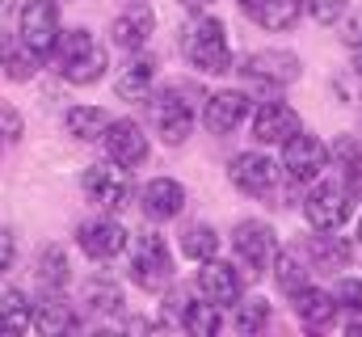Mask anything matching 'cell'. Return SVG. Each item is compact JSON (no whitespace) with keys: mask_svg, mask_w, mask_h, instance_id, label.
I'll use <instances>...</instances> for the list:
<instances>
[{"mask_svg":"<svg viewBox=\"0 0 362 337\" xmlns=\"http://www.w3.org/2000/svg\"><path fill=\"white\" fill-rule=\"evenodd\" d=\"M34 329V304L21 291H4L0 295V337H21Z\"/></svg>","mask_w":362,"mask_h":337,"instance_id":"22","label":"cell"},{"mask_svg":"<svg viewBox=\"0 0 362 337\" xmlns=\"http://www.w3.org/2000/svg\"><path fill=\"white\" fill-rule=\"evenodd\" d=\"M34 329L47 333V337L72 333V329H81V312H76L59 291H42V299L34 304Z\"/></svg>","mask_w":362,"mask_h":337,"instance_id":"19","label":"cell"},{"mask_svg":"<svg viewBox=\"0 0 362 337\" xmlns=\"http://www.w3.org/2000/svg\"><path fill=\"white\" fill-rule=\"evenodd\" d=\"M144 215L148 219H156V224H165V219H173L181 215V207H185V185L173 181V177H156V181H148V190H144Z\"/></svg>","mask_w":362,"mask_h":337,"instance_id":"20","label":"cell"},{"mask_svg":"<svg viewBox=\"0 0 362 337\" xmlns=\"http://www.w3.org/2000/svg\"><path fill=\"white\" fill-rule=\"evenodd\" d=\"M101 144H105L110 161H118L122 168L148 165V152H152V148H148V131H144L135 118H114V122L105 127Z\"/></svg>","mask_w":362,"mask_h":337,"instance_id":"12","label":"cell"},{"mask_svg":"<svg viewBox=\"0 0 362 337\" xmlns=\"http://www.w3.org/2000/svg\"><path fill=\"white\" fill-rule=\"evenodd\" d=\"M85 304H89L93 312H114L122 304V291H118L114 278H89L85 282Z\"/></svg>","mask_w":362,"mask_h":337,"instance_id":"31","label":"cell"},{"mask_svg":"<svg viewBox=\"0 0 362 337\" xmlns=\"http://www.w3.org/2000/svg\"><path fill=\"white\" fill-rule=\"evenodd\" d=\"M333 299H337V308H346V312H354L362 316V278H337V287H333Z\"/></svg>","mask_w":362,"mask_h":337,"instance_id":"33","label":"cell"},{"mask_svg":"<svg viewBox=\"0 0 362 337\" xmlns=\"http://www.w3.org/2000/svg\"><path fill=\"white\" fill-rule=\"evenodd\" d=\"M262 4H266V0H240V8H245V13H249V17H253V13H257V8H262Z\"/></svg>","mask_w":362,"mask_h":337,"instance_id":"41","label":"cell"},{"mask_svg":"<svg viewBox=\"0 0 362 337\" xmlns=\"http://www.w3.org/2000/svg\"><path fill=\"white\" fill-rule=\"evenodd\" d=\"M64 122H68V135H72V139L89 144V139H101V135H105V127H110L114 118H110V110H101V105H72Z\"/></svg>","mask_w":362,"mask_h":337,"instance_id":"23","label":"cell"},{"mask_svg":"<svg viewBox=\"0 0 362 337\" xmlns=\"http://www.w3.org/2000/svg\"><path fill=\"white\" fill-rule=\"evenodd\" d=\"M59 34H64V25H59V4H55V0H30V4L21 8V34H17V38H21L38 59L55 55Z\"/></svg>","mask_w":362,"mask_h":337,"instance_id":"6","label":"cell"},{"mask_svg":"<svg viewBox=\"0 0 362 337\" xmlns=\"http://www.w3.org/2000/svg\"><path fill=\"white\" fill-rule=\"evenodd\" d=\"M240 76L253 88H282L299 81V55L291 51H253L240 59Z\"/></svg>","mask_w":362,"mask_h":337,"instance_id":"7","label":"cell"},{"mask_svg":"<svg viewBox=\"0 0 362 337\" xmlns=\"http://www.w3.org/2000/svg\"><path fill=\"white\" fill-rule=\"evenodd\" d=\"M0 131H4V135H13V139L21 135V118H17L13 110H4V105H0Z\"/></svg>","mask_w":362,"mask_h":337,"instance_id":"38","label":"cell"},{"mask_svg":"<svg viewBox=\"0 0 362 337\" xmlns=\"http://www.w3.org/2000/svg\"><path fill=\"white\" fill-rule=\"evenodd\" d=\"M181 51L198 72H211V76L232 72V42H228V30L219 17H198L181 34Z\"/></svg>","mask_w":362,"mask_h":337,"instance_id":"1","label":"cell"},{"mask_svg":"<svg viewBox=\"0 0 362 337\" xmlns=\"http://www.w3.org/2000/svg\"><path fill=\"white\" fill-rule=\"evenodd\" d=\"M299 13H303L299 0H266V4L253 13V21L266 25V30H274V34H282V30H291V25L299 21Z\"/></svg>","mask_w":362,"mask_h":337,"instance_id":"27","label":"cell"},{"mask_svg":"<svg viewBox=\"0 0 362 337\" xmlns=\"http://www.w3.org/2000/svg\"><path fill=\"white\" fill-rule=\"evenodd\" d=\"M76 245L93 261H114L118 253L127 249V228L114 224V219H89V224H81Z\"/></svg>","mask_w":362,"mask_h":337,"instance_id":"16","label":"cell"},{"mask_svg":"<svg viewBox=\"0 0 362 337\" xmlns=\"http://www.w3.org/2000/svg\"><path fill=\"white\" fill-rule=\"evenodd\" d=\"M308 4V13L320 21V25H337L341 17H346V8H350V0H303Z\"/></svg>","mask_w":362,"mask_h":337,"instance_id":"34","label":"cell"},{"mask_svg":"<svg viewBox=\"0 0 362 337\" xmlns=\"http://www.w3.org/2000/svg\"><path fill=\"white\" fill-rule=\"evenodd\" d=\"M181 329H185L189 337H215L219 329H223L219 304H211V299L194 304V299H189V308H185V321H181Z\"/></svg>","mask_w":362,"mask_h":337,"instance_id":"25","label":"cell"},{"mask_svg":"<svg viewBox=\"0 0 362 337\" xmlns=\"http://www.w3.org/2000/svg\"><path fill=\"white\" fill-rule=\"evenodd\" d=\"M0 64H4V76H8V81H30L34 68H38V55H34L21 38H8V34H4V42H0Z\"/></svg>","mask_w":362,"mask_h":337,"instance_id":"24","label":"cell"},{"mask_svg":"<svg viewBox=\"0 0 362 337\" xmlns=\"http://www.w3.org/2000/svg\"><path fill=\"white\" fill-rule=\"evenodd\" d=\"M245 118H249V97H245L240 88L211 93L206 105H202V127H206L211 135H232Z\"/></svg>","mask_w":362,"mask_h":337,"instance_id":"14","label":"cell"},{"mask_svg":"<svg viewBox=\"0 0 362 337\" xmlns=\"http://www.w3.org/2000/svg\"><path fill=\"white\" fill-rule=\"evenodd\" d=\"M350 211H354V194L341 190V185H329V181H316V185L308 190V198H303V219H308L316 232H337V228H346Z\"/></svg>","mask_w":362,"mask_h":337,"instance_id":"4","label":"cell"},{"mask_svg":"<svg viewBox=\"0 0 362 337\" xmlns=\"http://www.w3.org/2000/svg\"><path fill=\"white\" fill-rule=\"evenodd\" d=\"M329 168V148L316 139V135H291L286 144H282V173L291 177V181H299V185H312V181H320V173Z\"/></svg>","mask_w":362,"mask_h":337,"instance_id":"8","label":"cell"},{"mask_svg":"<svg viewBox=\"0 0 362 337\" xmlns=\"http://www.w3.org/2000/svg\"><path fill=\"white\" fill-rule=\"evenodd\" d=\"M185 308H189V295H185V291H169V299H165V325L181 329V321H185Z\"/></svg>","mask_w":362,"mask_h":337,"instance_id":"36","label":"cell"},{"mask_svg":"<svg viewBox=\"0 0 362 337\" xmlns=\"http://www.w3.org/2000/svg\"><path fill=\"white\" fill-rule=\"evenodd\" d=\"M85 194H89V202L105 207V211L127 207V198H131V168H122L118 161L89 165L85 168Z\"/></svg>","mask_w":362,"mask_h":337,"instance_id":"11","label":"cell"},{"mask_svg":"<svg viewBox=\"0 0 362 337\" xmlns=\"http://www.w3.org/2000/svg\"><path fill=\"white\" fill-rule=\"evenodd\" d=\"M202 270H198V291H202V299H211V304H236L240 295H245V270L240 265H232V261H219V257H206V261H198Z\"/></svg>","mask_w":362,"mask_h":337,"instance_id":"13","label":"cell"},{"mask_svg":"<svg viewBox=\"0 0 362 337\" xmlns=\"http://www.w3.org/2000/svg\"><path fill=\"white\" fill-rule=\"evenodd\" d=\"M232 325L240 329V333H262L266 325H270V304L266 299H236V316H232Z\"/></svg>","mask_w":362,"mask_h":337,"instance_id":"29","label":"cell"},{"mask_svg":"<svg viewBox=\"0 0 362 337\" xmlns=\"http://www.w3.org/2000/svg\"><path fill=\"white\" fill-rule=\"evenodd\" d=\"M274 278H278V287L291 295V291L308 287V265H303L295 253H278V257H274Z\"/></svg>","mask_w":362,"mask_h":337,"instance_id":"30","label":"cell"},{"mask_svg":"<svg viewBox=\"0 0 362 337\" xmlns=\"http://www.w3.org/2000/svg\"><path fill=\"white\" fill-rule=\"evenodd\" d=\"M55 59H59L64 81H72V84L101 81L105 64H110L105 47H97V38H93L89 30H64L59 42H55Z\"/></svg>","mask_w":362,"mask_h":337,"instance_id":"2","label":"cell"},{"mask_svg":"<svg viewBox=\"0 0 362 337\" xmlns=\"http://www.w3.org/2000/svg\"><path fill=\"white\" fill-rule=\"evenodd\" d=\"M152 30H156V13L148 8V4H131V8H122L118 17H114V47L118 51H144L148 47V38H152Z\"/></svg>","mask_w":362,"mask_h":337,"instance_id":"18","label":"cell"},{"mask_svg":"<svg viewBox=\"0 0 362 337\" xmlns=\"http://www.w3.org/2000/svg\"><path fill=\"white\" fill-rule=\"evenodd\" d=\"M312 253H316V265H320V270H346L350 257H354L350 241H333V236H320Z\"/></svg>","mask_w":362,"mask_h":337,"instance_id":"32","label":"cell"},{"mask_svg":"<svg viewBox=\"0 0 362 337\" xmlns=\"http://www.w3.org/2000/svg\"><path fill=\"white\" fill-rule=\"evenodd\" d=\"M173 278V257L160 232H148L139 236V245L131 253V282L144 287V291H165Z\"/></svg>","mask_w":362,"mask_h":337,"instance_id":"5","label":"cell"},{"mask_svg":"<svg viewBox=\"0 0 362 337\" xmlns=\"http://www.w3.org/2000/svg\"><path fill=\"white\" fill-rule=\"evenodd\" d=\"M291 312L299 316V325L308 329V333H316V329H329L333 321H337V299L329 295V291H320V287H299V291H291Z\"/></svg>","mask_w":362,"mask_h":337,"instance_id":"17","label":"cell"},{"mask_svg":"<svg viewBox=\"0 0 362 337\" xmlns=\"http://www.w3.org/2000/svg\"><path fill=\"white\" fill-rule=\"evenodd\" d=\"M177 4L185 8V13H206V8H211L215 0H177Z\"/></svg>","mask_w":362,"mask_h":337,"instance_id":"40","label":"cell"},{"mask_svg":"<svg viewBox=\"0 0 362 337\" xmlns=\"http://www.w3.org/2000/svg\"><path fill=\"white\" fill-rule=\"evenodd\" d=\"M68 257L59 245H47V249L38 253V282H42V291H64L68 287Z\"/></svg>","mask_w":362,"mask_h":337,"instance_id":"26","label":"cell"},{"mask_svg":"<svg viewBox=\"0 0 362 337\" xmlns=\"http://www.w3.org/2000/svg\"><path fill=\"white\" fill-rule=\"evenodd\" d=\"M346 42H350V47H358V42H362V8L346 21Z\"/></svg>","mask_w":362,"mask_h":337,"instance_id":"39","label":"cell"},{"mask_svg":"<svg viewBox=\"0 0 362 337\" xmlns=\"http://www.w3.org/2000/svg\"><path fill=\"white\" fill-rule=\"evenodd\" d=\"M13 257H17V241H13V232H8V228H0V274H8Z\"/></svg>","mask_w":362,"mask_h":337,"instance_id":"37","label":"cell"},{"mask_svg":"<svg viewBox=\"0 0 362 337\" xmlns=\"http://www.w3.org/2000/svg\"><path fill=\"white\" fill-rule=\"evenodd\" d=\"M354 72H358V76H362V42H358V47H354Z\"/></svg>","mask_w":362,"mask_h":337,"instance_id":"42","label":"cell"},{"mask_svg":"<svg viewBox=\"0 0 362 337\" xmlns=\"http://www.w3.org/2000/svg\"><path fill=\"white\" fill-rule=\"evenodd\" d=\"M329 161H337V168L341 173H350L354 165H362V148H358V139H350V135H341L333 148H329Z\"/></svg>","mask_w":362,"mask_h":337,"instance_id":"35","label":"cell"},{"mask_svg":"<svg viewBox=\"0 0 362 337\" xmlns=\"http://www.w3.org/2000/svg\"><path fill=\"white\" fill-rule=\"evenodd\" d=\"M358 241H362V224H358Z\"/></svg>","mask_w":362,"mask_h":337,"instance_id":"44","label":"cell"},{"mask_svg":"<svg viewBox=\"0 0 362 337\" xmlns=\"http://www.w3.org/2000/svg\"><path fill=\"white\" fill-rule=\"evenodd\" d=\"M148 101H152V127H156V135L165 144H185L189 127H194V105L185 101V93L181 88H165V93H156Z\"/></svg>","mask_w":362,"mask_h":337,"instance_id":"9","label":"cell"},{"mask_svg":"<svg viewBox=\"0 0 362 337\" xmlns=\"http://www.w3.org/2000/svg\"><path fill=\"white\" fill-rule=\"evenodd\" d=\"M228 177H232V185H236L240 194H249V198H274L282 168L274 165L270 156H262V152H240V156H232Z\"/></svg>","mask_w":362,"mask_h":337,"instance_id":"10","label":"cell"},{"mask_svg":"<svg viewBox=\"0 0 362 337\" xmlns=\"http://www.w3.org/2000/svg\"><path fill=\"white\" fill-rule=\"evenodd\" d=\"M346 333H362V321H350V325H346Z\"/></svg>","mask_w":362,"mask_h":337,"instance_id":"43","label":"cell"},{"mask_svg":"<svg viewBox=\"0 0 362 337\" xmlns=\"http://www.w3.org/2000/svg\"><path fill=\"white\" fill-rule=\"evenodd\" d=\"M152 81H156V59L148 55H139L135 51V59L118 72V81H114V93L122 97V101H148V93H152Z\"/></svg>","mask_w":362,"mask_h":337,"instance_id":"21","label":"cell"},{"mask_svg":"<svg viewBox=\"0 0 362 337\" xmlns=\"http://www.w3.org/2000/svg\"><path fill=\"white\" fill-rule=\"evenodd\" d=\"M232 249H236V265L253 278H262V270H270L278 257V236L266 219H240L232 232Z\"/></svg>","mask_w":362,"mask_h":337,"instance_id":"3","label":"cell"},{"mask_svg":"<svg viewBox=\"0 0 362 337\" xmlns=\"http://www.w3.org/2000/svg\"><path fill=\"white\" fill-rule=\"evenodd\" d=\"M303 131V122H299V114L286 105V101H266V105H257V114H253V139L257 144H286L291 135H299Z\"/></svg>","mask_w":362,"mask_h":337,"instance_id":"15","label":"cell"},{"mask_svg":"<svg viewBox=\"0 0 362 337\" xmlns=\"http://www.w3.org/2000/svg\"><path fill=\"white\" fill-rule=\"evenodd\" d=\"M181 253L189 261H206V257H219V232L206 228V224H194L185 236H181Z\"/></svg>","mask_w":362,"mask_h":337,"instance_id":"28","label":"cell"}]
</instances>
